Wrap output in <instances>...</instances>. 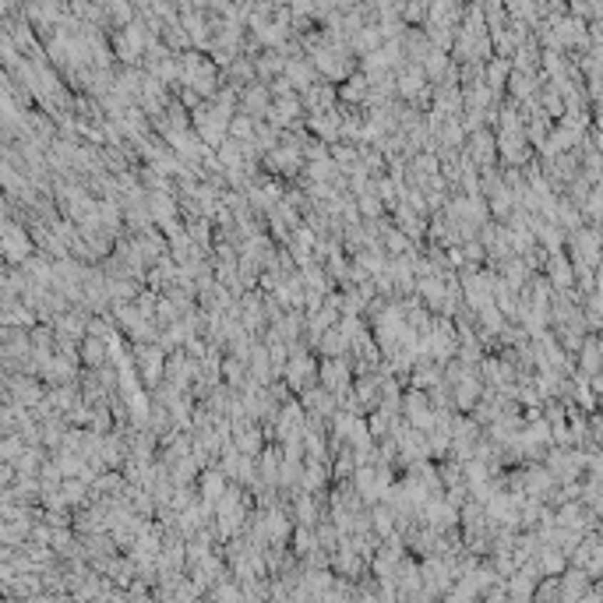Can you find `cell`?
I'll list each match as a JSON object with an SVG mask.
<instances>
[{
    "label": "cell",
    "instance_id": "cell-1",
    "mask_svg": "<svg viewBox=\"0 0 603 603\" xmlns=\"http://www.w3.org/2000/svg\"><path fill=\"white\" fill-rule=\"evenodd\" d=\"M134 363H138V374L148 388H156L163 381V367H166V353L156 346V343H134Z\"/></svg>",
    "mask_w": 603,
    "mask_h": 603
},
{
    "label": "cell",
    "instance_id": "cell-2",
    "mask_svg": "<svg viewBox=\"0 0 603 603\" xmlns=\"http://www.w3.org/2000/svg\"><path fill=\"white\" fill-rule=\"evenodd\" d=\"M589 575L579 568V564H568L561 575H557V600L561 603H575L586 597V589H589Z\"/></svg>",
    "mask_w": 603,
    "mask_h": 603
},
{
    "label": "cell",
    "instance_id": "cell-3",
    "mask_svg": "<svg viewBox=\"0 0 603 603\" xmlns=\"http://www.w3.org/2000/svg\"><path fill=\"white\" fill-rule=\"evenodd\" d=\"M0 254L11 258V265H21L32 254V237H25L18 226H0Z\"/></svg>",
    "mask_w": 603,
    "mask_h": 603
},
{
    "label": "cell",
    "instance_id": "cell-4",
    "mask_svg": "<svg viewBox=\"0 0 603 603\" xmlns=\"http://www.w3.org/2000/svg\"><path fill=\"white\" fill-rule=\"evenodd\" d=\"M226 473L219 470V466H205V470H198V497L201 501H208L212 505V512H216V501H219V494L226 490Z\"/></svg>",
    "mask_w": 603,
    "mask_h": 603
},
{
    "label": "cell",
    "instance_id": "cell-5",
    "mask_svg": "<svg viewBox=\"0 0 603 603\" xmlns=\"http://www.w3.org/2000/svg\"><path fill=\"white\" fill-rule=\"evenodd\" d=\"M466 156L477 163V166H494V159H497V148H494V138H490V131H470V148H466Z\"/></svg>",
    "mask_w": 603,
    "mask_h": 603
},
{
    "label": "cell",
    "instance_id": "cell-6",
    "mask_svg": "<svg viewBox=\"0 0 603 603\" xmlns=\"http://www.w3.org/2000/svg\"><path fill=\"white\" fill-rule=\"evenodd\" d=\"M314 346H318V353L321 357H346V350H350V339L332 325V328H325L318 339H314Z\"/></svg>",
    "mask_w": 603,
    "mask_h": 603
},
{
    "label": "cell",
    "instance_id": "cell-7",
    "mask_svg": "<svg viewBox=\"0 0 603 603\" xmlns=\"http://www.w3.org/2000/svg\"><path fill=\"white\" fill-rule=\"evenodd\" d=\"M81 360L88 363V367H103V363L110 360L106 339H99V335H81Z\"/></svg>",
    "mask_w": 603,
    "mask_h": 603
},
{
    "label": "cell",
    "instance_id": "cell-8",
    "mask_svg": "<svg viewBox=\"0 0 603 603\" xmlns=\"http://www.w3.org/2000/svg\"><path fill=\"white\" fill-rule=\"evenodd\" d=\"M310 131H314V138H321V141H339V117L328 113V110H321V113L310 117Z\"/></svg>",
    "mask_w": 603,
    "mask_h": 603
},
{
    "label": "cell",
    "instance_id": "cell-9",
    "mask_svg": "<svg viewBox=\"0 0 603 603\" xmlns=\"http://www.w3.org/2000/svg\"><path fill=\"white\" fill-rule=\"evenodd\" d=\"M370 533H377L381 540H385L388 533H395V512H392L385 501H377V508L370 512Z\"/></svg>",
    "mask_w": 603,
    "mask_h": 603
},
{
    "label": "cell",
    "instance_id": "cell-10",
    "mask_svg": "<svg viewBox=\"0 0 603 603\" xmlns=\"http://www.w3.org/2000/svg\"><path fill=\"white\" fill-rule=\"evenodd\" d=\"M353 201H357V212H360V219H381V216H385V201H381V198H377L370 187H367V191H360Z\"/></svg>",
    "mask_w": 603,
    "mask_h": 603
},
{
    "label": "cell",
    "instance_id": "cell-11",
    "mask_svg": "<svg viewBox=\"0 0 603 603\" xmlns=\"http://www.w3.org/2000/svg\"><path fill=\"white\" fill-rule=\"evenodd\" d=\"M297 110H300V106H297V99H293V96H283V103H279V106H268V110H265V117L272 121V127H286V123L297 117Z\"/></svg>",
    "mask_w": 603,
    "mask_h": 603
},
{
    "label": "cell",
    "instance_id": "cell-12",
    "mask_svg": "<svg viewBox=\"0 0 603 603\" xmlns=\"http://www.w3.org/2000/svg\"><path fill=\"white\" fill-rule=\"evenodd\" d=\"M290 540H293V547H290V550H293V557H303L307 550H314V547H318L314 526H303V522L293 529V533H290Z\"/></svg>",
    "mask_w": 603,
    "mask_h": 603
},
{
    "label": "cell",
    "instance_id": "cell-13",
    "mask_svg": "<svg viewBox=\"0 0 603 603\" xmlns=\"http://www.w3.org/2000/svg\"><path fill=\"white\" fill-rule=\"evenodd\" d=\"M216 600H240V586L237 582H223V586H216V589H208Z\"/></svg>",
    "mask_w": 603,
    "mask_h": 603
},
{
    "label": "cell",
    "instance_id": "cell-14",
    "mask_svg": "<svg viewBox=\"0 0 603 603\" xmlns=\"http://www.w3.org/2000/svg\"><path fill=\"white\" fill-rule=\"evenodd\" d=\"M50 533H54L50 526H32V540L36 543H50Z\"/></svg>",
    "mask_w": 603,
    "mask_h": 603
}]
</instances>
